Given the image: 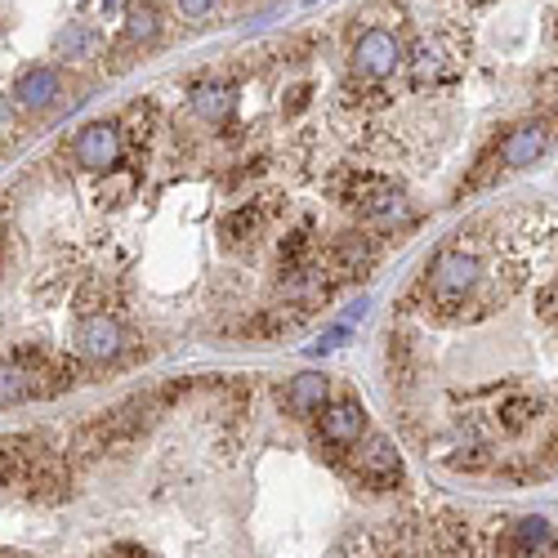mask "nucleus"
<instances>
[{
	"label": "nucleus",
	"instance_id": "dca6fc26",
	"mask_svg": "<svg viewBox=\"0 0 558 558\" xmlns=\"http://www.w3.org/2000/svg\"><path fill=\"white\" fill-rule=\"evenodd\" d=\"M264 224H268V210L259 206V201H250V206L233 210V215L219 224V233H224L228 246H242V242H255V237L264 233Z\"/></svg>",
	"mask_w": 558,
	"mask_h": 558
},
{
	"label": "nucleus",
	"instance_id": "4468645a",
	"mask_svg": "<svg viewBox=\"0 0 558 558\" xmlns=\"http://www.w3.org/2000/svg\"><path fill=\"white\" fill-rule=\"evenodd\" d=\"M14 99H18V108H27V112L54 108V99H59V72H54V67H27L14 85Z\"/></svg>",
	"mask_w": 558,
	"mask_h": 558
},
{
	"label": "nucleus",
	"instance_id": "39448f33",
	"mask_svg": "<svg viewBox=\"0 0 558 558\" xmlns=\"http://www.w3.org/2000/svg\"><path fill=\"white\" fill-rule=\"evenodd\" d=\"M411 67V81L420 85V90H434V85H451L460 76V67H465V45L456 41V36H447V32H438V36H429V41H420L416 45V54L407 59Z\"/></svg>",
	"mask_w": 558,
	"mask_h": 558
},
{
	"label": "nucleus",
	"instance_id": "412c9836",
	"mask_svg": "<svg viewBox=\"0 0 558 558\" xmlns=\"http://www.w3.org/2000/svg\"><path fill=\"white\" fill-rule=\"evenodd\" d=\"M344 340H349V322H340V326H331V331H322V340L309 344V353H313V358H322V353H335V349H340Z\"/></svg>",
	"mask_w": 558,
	"mask_h": 558
},
{
	"label": "nucleus",
	"instance_id": "423d86ee",
	"mask_svg": "<svg viewBox=\"0 0 558 558\" xmlns=\"http://www.w3.org/2000/svg\"><path fill=\"white\" fill-rule=\"evenodd\" d=\"M353 474H358V483L375 487V492H389L393 483H402V456L398 447H393L384 434H367L353 447Z\"/></svg>",
	"mask_w": 558,
	"mask_h": 558
},
{
	"label": "nucleus",
	"instance_id": "0eeeda50",
	"mask_svg": "<svg viewBox=\"0 0 558 558\" xmlns=\"http://www.w3.org/2000/svg\"><path fill=\"white\" fill-rule=\"evenodd\" d=\"M375 264V242L367 233H340L331 246L322 250V259H317V273L326 277V286L335 282H349V277L367 273Z\"/></svg>",
	"mask_w": 558,
	"mask_h": 558
},
{
	"label": "nucleus",
	"instance_id": "1a4fd4ad",
	"mask_svg": "<svg viewBox=\"0 0 558 558\" xmlns=\"http://www.w3.org/2000/svg\"><path fill=\"white\" fill-rule=\"evenodd\" d=\"M72 157L85 170H117L125 157V134L117 121H90L72 139Z\"/></svg>",
	"mask_w": 558,
	"mask_h": 558
},
{
	"label": "nucleus",
	"instance_id": "20e7f679",
	"mask_svg": "<svg viewBox=\"0 0 558 558\" xmlns=\"http://www.w3.org/2000/svg\"><path fill=\"white\" fill-rule=\"evenodd\" d=\"M349 67H353V76H358V81L384 85L402 67V41H398V32H389V27H367V32L353 41Z\"/></svg>",
	"mask_w": 558,
	"mask_h": 558
},
{
	"label": "nucleus",
	"instance_id": "ddd939ff",
	"mask_svg": "<svg viewBox=\"0 0 558 558\" xmlns=\"http://www.w3.org/2000/svg\"><path fill=\"white\" fill-rule=\"evenodd\" d=\"M282 402L291 416H317V411L331 402V380H326L322 371H300L282 389Z\"/></svg>",
	"mask_w": 558,
	"mask_h": 558
},
{
	"label": "nucleus",
	"instance_id": "f03ea898",
	"mask_svg": "<svg viewBox=\"0 0 558 558\" xmlns=\"http://www.w3.org/2000/svg\"><path fill=\"white\" fill-rule=\"evenodd\" d=\"M335 201L344 210H353L358 219H389L407 210L402 188L389 175H375V170H344L335 179Z\"/></svg>",
	"mask_w": 558,
	"mask_h": 558
},
{
	"label": "nucleus",
	"instance_id": "2eb2a0df",
	"mask_svg": "<svg viewBox=\"0 0 558 558\" xmlns=\"http://www.w3.org/2000/svg\"><path fill=\"white\" fill-rule=\"evenodd\" d=\"M541 411H545L541 398H532V393H505L496 402V425H500V434H523Z\"/></svg>",
	"mask_w": 558,
	"mask_h": 558
},
{
	"label": "nucleus",
	"instance_id": "f3484780",
	"mask_svg": "<svg viewBox=\"0 0 558 558\" xmlns=\"http://www.w3.org/2000/svg\"><path fill=\"white\" fill-rule=\"evenodd\" d=\"M233 103H237V94L228 90V85H201V90L192 94V108H197V117L210 121V125H224L228 117H233Z\"/></svg>",
	"mask_w": 558,
	"mask_h": 558
},
{
	"label": "nucleus",
	"instance_id": "6ab92c4d",
	"mask_svg": "<svg viewBox=\"0 0 558 558\" xmlns=\"http://www.w3.org/2000/svg\"><path fill=\"white\" fill-rule=\"evenodd\" d=\"M313 264V233L309 228H295V233L282 237V273L295 277Z\"/></svg>",
	"mask_w": 558,
	"mask_h": 558
},
{
	"label": "nucleus",
	"instance_id": "4be33fe9",
	"mask_svg": "<svg viewBox=\"0 0 558 558\" xmlns=\"http://www.w3.org/2000/svg\"><path fill=\"white\" fill-rule=\"evenodd\" d=\"M451 465L456 469H487V456H483V447H456Z\"/></svg>",
	"mask_w": 558,
	"mask_h": 558
},
{
	"label": "nucleus",
	"instance_id": "7ed1b4c3",
	"mask_svg": "<svg viewBox=\"0 0 558 558\" xmlns=\"http://www.w3.org/2000/svg\"><path fill=\"white\" fill-rule=\"evenodd\" d=\"M558 139V112H545V117H536V121H523L518 130H509L505 139L496 143V152L483 161V175L474 179V184H483L487 175H496V170H523V166H532L536 157H545L550 152V143ZM469 184V188H474Z\"/></svg>",
	"mask_w": 558,
	"mask_h": 558
},
{
	"label": "nucleus",
	"instance_id": "f257e3e1",
	"mask_svg": "<svg viewBox=\"0 0 558 558\" xmlns=\"http://www.w3.org/2000/svg\"><path fill=\"white\" fill-rule=\"evenodd\" d=\"M483 277H487L483 250H478L474 242H465V233H460V242L442 246L438 255L429 259L425 282H420L425 309H434V313H460L469 304V295L483 286Z\"/></svg>",
	"mask_w": 558,
	"mask_h": 558
},
{
	"label": "nucleus",
	"instance_id": "393cba45",
	"mask_svg": "<svg viewBox=\"0 0 558 558\" xmlns=\"http://www.w3.org/2000/svg\"><path fill=\"white\" fill-rule=\"evenodd\" d=\"M9 125V103H5V94H0V130Z\"/></svg>",
	"mask_w": 558,
	"mask_h": 558
},
{
	"label": "nucleus",
	"instance_id": "bb28decb",
	"mask_svg": "<svg viewBox=\"0 0 558 558\" xmlns=\"http://www.w3.org/2000/svg\"><path fill=\"white\" fill-rule=\"evenodd\" d=\"M0 264H5V237H0Z\"/></svg>",
	"mask_w": 558,
	"mask_h": 558
},
{
	"label": "nucleus",
	"instance_id": "9d476101",
	"mask_svg": "<svg viewBox=\"0 0 558 558\" xmlns=\"http://www.w3.org/2000/svg\"><path fill=\"white\" fill-rule=\"evenodd\" d=\"M125 331L112 313H85L81 326H76V353L90 362H117L125 353Z\"/></svg>",
	"mask_w": 558,
	"mask_h": 558
},
{
	"label": "nucleus",
	"instance_id": "6e6552de",
	"mask_svg": "<svg viewBox=\"0 0 558 558\" xmlns=\"http://www.w3.org/2000/svg\"><path fill=\"white\" fill-rule=\"evenodd\" d=\"M545 550H554V527L541 514L514 518L492 532V558H536Z\"/></svg>",
	"mask_w": 558,
	"mask_h": 558
},
{
	"label": "nucleus",
	"instance_id": "a878e982",
	"mask_svg": "<svg viewBox=\"0 0 558 558\" xmlns=\"http://www.w3.org/2000/svg\"><path fill=\"white\" fill-rule=\"evenodd\" d=\"M384 558H416L411 550H393V554H384Z\"/></svg>",
	"mask_w": 558,
	"mask_h": 558
},
{
	"label": "nucleus",
	"instance_id": "cd10ccee",
	"mask_svg": "<svg viewBox=\"0 0 558 558\" xmlns=\"http://www.w3.org/2000/svg\"><path fill=\"white\" fill-rule=\"evenodd\" d=\"M554 41H558V18H554Z\"/></svg>",
	"mask_w": 558,
	"mask_h": 558
},
{
	"label": "nucleus",
	"instance_id": "5701e85b",
	"mask_svg": "<svg viewBox=\"0 0 558 558\" xmlns=\"http://www.w3.org/2000/svg\"><path fill=\"white\" fill-rule=\"evenodd\" d=\"M215 5L219 0H179V14L184 18H206V14H215Z\"/></svg>",
	"mask_w": 558,
	"mask_h": 558
},
{
	"label": "nucleus",
	"instance_id": "b1692460",
	"mask_svg": "<svg viewBox=\"0 0 558 558\" xmlns=\"http://www.w3.org/2000/svg\"><path fill=\"white\" fill-rule=\"evenodd\" d=\"M309 103V90H291V112H300Z\"/></svg>",
	"mask_w": 558,
	"mask_h": 558
},
{
	"label": "nucleus",
	"instance_id": "9b49d317",
	"mask_svg": "<svg viewBox=\"0 0 558 558\" xmlns=\"http://www.w3.org/2000/svg\"><path fill=\"white\" fill-rule=\"evenodd\" d=\"M317 434H322V442H326L331 451H349V447H358L362 434H367V411H362V402H353V398H344V402H326Z\"/></svg>",
	"mask_w": 558,
	"mask_h": 558
},
{
	"label": "nucleus",
	"instance_id": "a211bd4d",
	"mask_svg": "<svg viewBox=\"0 0 558 558\" xmlns=\"http://www.w3.org/2000/svg\"><path fill=\"white\" fill-rule=\"evenodd\" d=\"M157 32H161V14L148 5V0L125 5V41L143 45V41H157Z\"/></svg>",
	"mask_w": 558,
	"mask_h": 558
},
{
	"label": "nucleus",
	"instance_id": "f8f14e48",
	"mask_svg": "<svg viewBox=\"0 0 558 558\" xmlns=\"http://www.w3.org/2000/svg\"><path fill=\"white\" fill-rule=\"evenodd\" d=\"M45 442L32 434H5L0 438V487H27L36 460L45 456Z\"/></svg>",
	"mask_w": 558,
	"mask_h": 558
},
{
	"label": "nucleus",
	"instance_id": "aec40b11",
	"mask_svg": "<svg viewBox=\"0 0 558 558\" xmlns=\"http://www.w3.org/2000/svg\"><path fill=\"white\" fill-rule=\"evenodd\" d=\"M59 54L63 59H90L94 54V36L85 32V27H67L59 36Z\"/></svg>",
	"mask_w": 558,
	"mask_h": 558
}]
</instances>
